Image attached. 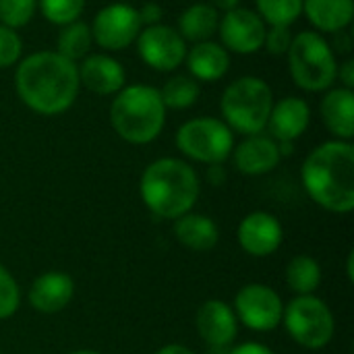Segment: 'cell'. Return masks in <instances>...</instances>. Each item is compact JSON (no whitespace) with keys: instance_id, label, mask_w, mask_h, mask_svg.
I'll return each instance as SVG.
<instances>
[{"instance_id":"1","label":"cell","mask_w":354,"mask_h":354,"mask_svg":"<svg viewBox=\"0 0 354 354\" xmlns=\"http://www.w3.org/2000/svg\"><path fill=\"white\" fill-rule=\"evenodd\" d=\"M79 89L77 62L60 56L56 50H41L17 62L15 91L35 114H64L75 104Z\"/></svg>"},{"instance_id":"2","label":"cell","mask_w":354,"mask_h":354,"mask_svg":"<svg viewBox=\"0 0 354 354\" xmlns=\"http://www.w3.org/2000/svg\"><path fill=\"white\" fill-rule=\"evenodd\" d=\"M307 195L326 212L351 214L354 209V147L332 139L317 145L301 168Z\"/></svg>"},{"instance_id":"3","label":"cell","mask_w":354,"mask_h":354,"mask_svg":"<svg viewBox=\"0 0 354 354\" xmlns=\"http://www.w3.org/2000/svg\"><path fill=\"white\" fill-rule=\"evenodd\" d=\"M139 193L145 207L156 218L174 222L195 207L201 193V180L189 162L160 158L143 170Z\"/></svg>"},{"instance_id":"4","label":"cell","mask_w":354,"mask_h":354,"mask_svg":"<svg viewBox=\"0 0 354 354\" xmlns=\"http://www.w3.org/2000/svg\"><path fill=\"white\" fill-rule=\"evenodd\" d=\"M114 133L131 145H147L166 124V106L160 89L151 85H124L110 104Z\"/></svg>"},{"instance_id":"5","label":"cell","mask_w":354,"mask_h":354,"mask_svg":"<svg viewBox=\"0 0 354 354\" xmlns=\"http://www.w3.org/2000/svg\"><path fill=\"white\" fill-rule=\"evenodd\" d=\"M274 108V91L261 77H241L232 81L220 100L222 120L232 133L259 135L268 127L270 112Z\"/></svg>"},{"instance_id":"6","label":"cell","mask_w":354,"mask_h":354,"mask_svg":"<svg viewBox=\"0 0 354 354\" xmlns=\"http://www.w3.org/2000/svg\"><path fill=\"white\" fill-rule=\"evenodd\" d=\"M288 71L297 87L319 93L332 89L338 75V60L332 44L319 31H301L288 48Z\"/></svg>"},{"instance_id":"7","label":"cell","mask_w":354,"mask_h":354,"mask_svg":"<svg viewBox=\"0 0 354 354\" xmlns=\"http://www.w3.org/2000/svg\"><path fill=\"white\" fill-rule=\"evenodd\" d=\"M282 326L299 346L309 351L326 348L336 332L332 309L315 295L295 297L288 305H284Z\"/></svg>"},{"instance_id":"8","label":"cell","mask_w":354,"mask_h":354,"mask_svg":"<svg viewBox=\"0 0 354 354\" xmlns=\"http://www.w3.org/2000/svg\"><path fill=\"white\" fill-rule=\"evenodd\" d=\"M176 147L193 162L224 164L234 149V133L222 118L197 116L178 127Z\"/></svg>"},{"instance_id":"9","label":"cell","mask_w":354,"mask_h":354,"mask_svg":"<svg viewBox=\"0 0 354 354\" xmlns=\"http://www.w3.org/2000/svg\"><path fill=\"white\" fill-rule=\"evenodd\" d=\"M89 27L93 41L106 52L127 50L137 41V35L143 29L139 10L127 2H112L100 8Z\"/></svg>"},{"instance_id":"10","label":"cell","mask_w":354,"mask_h":354,"mask_svg":"<svg viewBox=\"0 0 354 354\" xmlns=\"http://www.w3.org/2000/svg\"><path fill=\"white\" fill-rule=\"evenodd\" d=\"M232 309L236 313V319L245 328L261 334L276 330L282 324V315H284V303L280 295L268 284H259V282L245 284L236 292Z\"/></svg>"},{"instance_id":"11","label":"cell","mask_w":354,"mask_h":354,"mask_svg":"<svg viewBox=\"0 0 354 354\" xmlns=\"http://www.w3.org/2000/svg\"><path fill=\"white\" fill-rule=\"evenodd\" d=\"M135 46L139 58L149 68L160 73H170L185 64V56L189 50L183 35L174 27L164 23L143 27L141 33L137 35Z\"/></svg>"},{"instance_id":"12","label":"cell","mask_w":354,"mask_h":354,"mask_svg":"<svg viewBox=\"0 0 354 354\" xmlns=\"http://www.w3.org/2000/svg\"><path fill=\"white\" fill-rule=\"evenodd\" d=\"M266 29L268 25L255 10L236 6L220 17L218 35L228 52L255 54L263 48Z\"/></svg>"},{"instance_id":"13","label":"cell","mask_w":354,"mask_h":354,"mask_svg":"<svg viewBox=\"0 0 354 354\" xmlns=\"http://www.w3.org/2000/svg\"><path fill=\"white\" fill-rule=\"evenodd\" d=\"M236 239L241 249L251 257H270L274 255L282 241L284 228L280 220L270 212H251L239 224Z\"/></svg>"},{"instance_id":"14","label":"cell","mask_w":354,"mask_h":354,"mask_svg":"<svg viewBox=\"0 0 354 354\" xmlns=\"http://www.w3.org/2000/svg\"><path fill=\"white\" fill-rule=\"evenodd\" d=\"M195 328L207 346H232L239 334V319L228 303L209 299L197 309Z\"/></svg>"},{"instance_id":"15","label":"cell","mask_w":354,"mask_h":354,"mask_svg":"<svg viewBox=\"0 0 354 354\" xmlns=\"http://www.w3.org/2000/svg\"><path fill=\"white\" fill-rule=\"evenodd\" d=\"M79 83L95 95H116L127 85L124 66L106 52L87 54L77 64Z\"/></svg>"},{"instance_id":"16","label":"cell","mask_w":354,"mask_h":354,"mask_svg":"<svg viewBox=\"0 0 354 354\" xmlns=\"http://www.w3.org/2000/svg\"><path fill=\"white\" fill-rule=\"evenodd\" d=\"M230 158L236 170L245 176H263L272 172L282 160L278 151V141L263 133L245 137L239 145H234Z\"/></svg>"},{"instance_id":"17","label":"cell","mask_w":354,"mask_h":354,"mask_svg":"<svg viewBox=\"0 0 354 354\" xmlns=\"http://www.w3.org/2000/svg\"><path fill=\"white\" fill-rule=\"evenodd\" d=\"M75 297V282L64 272H46L37 276L27 292L29 305L46 315L60 313Z\"/></svg>"},{"instance_id":"18","label":"cell","mask_w":354,"mask_h":354,"mask_svg":"<svg viewBox=\"0 0 354 354\" xmlns=\"http://www.w3.org/2000/svg\"><path fill=\"white\" fill-rule=\"evenodd\" d=\"M311 122V108L303 97L288 95L280 102H274V108L268 118V131L274 141H297Z\"/></svg>"},{"instance_id":"19","label":"cell","mask_w":354,"mask_h":354,"mask_svg":"<svg viewBox=\"0 0 354 354\" xmlns=\"http://www.w3.org/2000/svg\"><path fill=\"white\" fill-rule=\"evenodd\" d=\"M185 64L195 81L216 83L228 73L230 54L222 44L207 39V41L193 44V48L187 50Z\"/></svg>"},{"instance_id":"20","label":"cell","mask_w":354,"mask_h":354,"mask_svg":"<svg viewBox=\"0 0 354 354\" xmlns=\"http://www.w3.org/2000/svg\"><path fill=\"white\" fill-rule=\"evenodd\" d=\"M319 112L326 129L340 141L354 137V91L346 87L328 89L322 97Z\"/></svg>"},{"instance_id":"21","label":"cell","mask_w":354,"mask_h":354,"mask_svg":"<svg viewBox=\"0 0 354 354\" xmlns=\"http://www.w3.org/2000/svg\"><path fill=\"white\" fill-rule=\"evenodd\" d=\"M174 236L185 249L203 253V251H212L218 245L220 228L209 216L189 212L178 220H174Z\"/></svg>"},{"instance_id":"22","label":"cell","mask_w":354,"mask_h":354,"mask_svg":"<svg viewBox=\"0 0 354 354\" xmlns=\"http://www.w3.org/2000/svg\"><path fill=\"white\" fill-rule=\"evenodd\" d=\"M303 12L317 31L338 33L353 23L354 0H303Z\"/></svg>"},{"instance_id":"23","label":"cell","mask_w":354,"mask_h":354,"mask_svg":"<svg viewBox=\"0 0 354 354\" xmlns=\"http://www.w3.org/2000/svg\"><path fill=\"white\" fill-rule=\"evenodd\" d=\"M218 25H220V12L207 2H197L180 12L176 31L183 35L185 41L199 44L212 39V35L218 33Z\"/></svg>"},{"instance_id":"24","label":"cell","mask_w":354,"mask_h":354,"mask_svg":"<svg viewBox=\"0 0 354 354\" xmlns=\"http://www.w3.org/2000/svg\"><path fill=\"white\" fill-rule=\"evenodd\" d=\"M286 284L297 297L315 295L322 284V266L311 255H297L286 266Z\"/></svg>"},{"instance_id":"25","label":"cell","mask_w":354,"mask_h":354,"mask_svg":"<svg viewBox=\"0 0 354 354\" xmlns=\"http://www.w3.org/2000/svg\"><path fill=\"white\" fill-rule=\"evenodd\" d=\"M93 44L91 27L83 21H73L60 27L56 35V52L73 62L83 60Z\"/></svg>"},{"instance_id":"26","label":"cell","mask_w":354,"mask_h":354,"mask_svg":"<svg viewBox=\"0 0 354 354\" xmlns=\"http://www.w3.org/2000/svg\"><path fill=\"white\" fill-rule=\"evenodd\" d=\"M160 95H162L166 110L168 108L187 110L195 106V102L199 100L201 87H199V81H195L191 75H174L164 83V87L160 89Z\"/></svg>"},{"instance_id":"27","label":"cell","mask_w":354,"mask_h":354,"mask_svg":"<svg viewBox=\"0 0 354 354\" xmlns=\"http://www.w3.org/2000/svg\"><path fill=\"white\" fill-rule=\"evenodd\" d=\"M255 4L268 27H290L303 15V0H255Z\"/></svg>"},{"instance_id":"28","label":"cell","mask_w":354,"mask_h":354,"mask_svg":"<svg viewBox=\"0 0 354 354\" xmlns=\"http://www.w3.org/2000/svg\"><path fill=\"white\" fill-rule=\"evenodd\" d=\"M37 8L46 21L62 27L66 23L79 21L85 8V0H37Z\"/></svg>"},{"instance_id":"29","label":"cell","mask_w":354,"mask_h":354,"mask_svg":"<svg viewBox=\"0 0 354 354\" xmlns=\"http://www.w3.org/2000/svg\"><path fill=\"white\" fill-rule=\"evenodd\" d=\"M37 10V0H0V23L19 29L25 27Z\"/></svg>"},{"instance_id":"30","label":"cell","mask_w":354,"mask_h":354,"mask_svg":"<svg viewBox=\"0 0 354 354\" xmlns=\"http://www.w3.org/2000/svg\"><path fill=\"white\" fill-rule=\"evenodd\" d=\"M21 305V290L12 274L0 263V322L17 313Z\"/></svg>"},{"instance_id":"31","label":"cell","mask_w":354,"mask_h":354,"mask_svg":"<svg viewBox=\"0 0 354 354\" xmlns=\"http://www.w3.org/2000/svg\"><path fill=\"white\" fill-rule=\"evenodd\" d=\"M23 39L17 29H10L0 23V68H8L21 60Z\"/></svg>"},{"instance_id":"32","label":"cell","mask_w":354,"mask_h":354,"mask_svg":"<svg viewBox=\"0 0 354 354\" xmlns=\"http://www.w3.org/2000/svg\"><path fill=\"white\" fill-rule=\"evenodd\" d=\"M292 37L295 35L290 33V27H268L263 48L274 56H282V54L288 52V48L292 44Z\"/></svg>"},{"instance_id":"33","label":"cell","mask_w":354,"mask_h":354,"mask_svg":"<svg viewBox=\"0 0 354 354\" xmlns=\"http://www.w3.org/2000/svg\"><path fill=\"white\" fill-rule=\"evenodd\" d=\"M139 10V19H141V25L143 27H149V25H158L162 23V17H164V10L160 4L156 2H145Z\"/></svg>"},{"instance_id":"34","label":"cell","mask_w":354,"mask_h":354,"mask_svg":"<svg viewBox=\"0 0 354 354\" xmlns=\"http://www.w3.org/2000/svg\"><path fill=\"white\" fill-rule=\"evenodd\" d=\"M230 354H276L270 346L259 342H243L239 346H232Z\"/></svg>"},{"instance_id":"35","label":"cell","mask_w":354,"mask_h":354,"mask_svg":"<svg viewBox=\"0 0 354 354\" xmlns=\"http://www.w3.org/2000/svg\"><path fill=\"white\" fill-rule=\"evenodd\" d=\"M336 79H340V81H342V87H346V89H354V60L353 58L344 60V62L338 66V75H336Z\"/></svg>"},{"instance_id":"36","label":"cell","mask_w":354,"mask_h":354,"mask_svg":"<svg viewBox=\"0 0 354 354\" xmlns=\"http://www.w3.org/2000/svg\"><path fill=\"white\" fill-rule=\"evenodd\" d=\"M336 35V41H334V52L338 50V52H351L353 50V37H351V33H346V29L344 31H338V33H334Z\"/></svg>"},{"instance_id":"37","label":"cell","mask_w":354,"mask_h":354,"mask_svg":"<svg viewBox=\"0 0 354 354\" xmlns=\"http://www.w3.org/2000/svg\"><path fill=\"white\" fill-rule=\"evenodd\" d=\"M207 178L212 180V185H222L226 180V170L222 168V164H212L209 172H207Z\"/></svg>"},{"instance_id":"38","label":"cell","mask_w":354,"mask_h":354,"mask_svg":"<svg viewBox=\"0 0 354 354\" xmlns=\"http://www.w3.org/2000/svg\"><path fill=\"white\" fill-rule=\"evenodd\" d=\"M239 2H241V0H209V4H212L218 12H228V10H232V8H236Z\"/></svg>"},{"instance_id":"39","label":"cell","mask_w":354,"mask_h":354,"mask_svg":"<svg viewBox=\"0 0 354 354\" xmlns=\"http://www.w3.org/2000/svg\"><path fill=\"white\" fill-rule=\"evenodd\" d=\"M156 354H195L191 348H187V346H183V344H166V346H162L160 351Z\"/></svg>"},{"instance_id":"40","label":"cell","mask_w":354,"mask_h":354,"mask_svg":"<svg viewBox=\"0 0 354 354\" xmlns=\"http://www.w3.org/2000/svg\"><path fill=\"white\" fill-rule=\"evenodd\" d=\"M346 276H348V280L354 282V253L351 251L348 253V259H346Z\"/></svg>"},{"instance_id":"41","label":"cell","mask_w":354,"mask_h":354,"mask_svg":"<svg viewBox=\"0 0 354 354\" xmlns=\"http://www.w3.org/2000/svg\"><path fill=\"white\" fill-rule=\"evenodd\" d=\"M232 346H209V354H230Z\"/></svg>"},{"instance_id":"42","label":"cell","mask_w":354,"mask_h":354,"mask_svg":"<svg viewBox=\"0 0 354 354\" xmlns=\"http://www.w3.org/2000/svg\"><path fill=\"white\" fill-rule=\"evenodd\" d=\"M68 354H100L97 351H89V348H83V351H75V353H68Z\"/></svg>"},{"instance_id":"43","label":"cell","mask_w":354,"mask_h":354,"mask_svg":"<svg viewBox=\"0 0 354 354\" xmlns=\"http://www.w3.org/2000/svg\"><path fill=\"white\" fill-rule=\"evenodd\" d=\"M0 354H2V353H0Z\"/></svg>"}]
</instances>
